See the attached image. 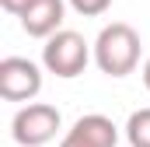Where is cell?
<instances>
[{"label":"cell","instance_id":"1","mask_svg":"<svg viewBox=\"0 0 150 147\" xmlns=\"http://www.w3.org/2000/svg\"><path fill=\"white\" fill-rule=\"evenodd\" d=\"M94 63L108 77H126L136 70L140 63V35L133 25L126 21H112L105 25L98 39H94Z\"/></svg>","mask_w":150,"mask_h":147},{"label":"cell","instance_id":"2","mask_svg":"<svg viewBox=\"0 0 150 147\" xmlns=\"http://www.w3.org/2000/svg\"><path fill=\"white\" fill-rule=\"evenodd\" d=\"M87 60H91V49H87L84 35L70 32V28L56 32L52 39H45V46H42V63H45V70L56 74V77H77V74H84Z\"/></svg>","mask_w":150,"mask_h":147},{"label":"cell","instance_id":"3","mask_svg":"<svg viewBox=\"0 0 150 147\" xmlns=\"http://www.w3.org/2000/svg\"><path fill=\"white\" fill-rule=\"evenodd\" d=\"M59 109L56 105H45V102H32L25 109H18L14 123H11V137L21 147H42L49 144L59 130Z\"/></svg>","mask_w":150,"mask_h":147},{"label":"cell","instance_id":"4","mask_svg":"<svg viewBox=\"0 0 150 147\" xmlns=\"http://www.w3.org/2000/svg\"><path fill=\"white\" fill-rule=\"evenodd\" d=\"M42 91V70L25 56L0 60V98L7 102H28Z\"/></svg>","mask_w":150,"mask_h":147},{"label":"cell","instance_id":"5","mask_svg":"<svg viewBox=\"0 0 150 147\" xmlns=\"http://www.w3.org/2000/svg\"><path fill=\"white\" fill-rule=\"evenodd\" d=\"M115 144H119V126L101 112L80 116L59 140V147H115Z\"/></svg>","mask_w":150,"mask_h":147},{"label":"cell","instance_id":"6","mask_svg":"<svg viewBox=\"0 0 150 147\" xmlns=\"http://www.w3.org/2000/svg\"><path fill=\"white\" fill-rule=\"evenodd\" d=\"M63 14H67V4L63 0H35L25 14H21V28L32 39H52L56 32H63Z\"/></svg>","mask_w":150,"mask_h":147},{"label":"cell","instance_id":"7","mask_svg":"<svg viewBox=\"0 0 150 147\" xmlns=\"http://www.w3.org/2000/svg\"><path fill=\"white\" fill-rule=\"evenodd\" d=\"M126 140H129V147H150V109H136L129 116Z\"/></svg>","mask_w":150,"mask_h":147},{"label":"cell","instance_id":"8","mask_svg":"<svg viewBox=\"0 0 150 147\" xmlns=\"http://www.w3.org/2000/svg\"><path fill=\"white\" fill-rule=\"evenodd\" d=\"M70 7L77 14H84V18H98V14H105L112 7V0H70Z\"/></svg>","mask_w":150,"mask_h":147},{"label":"cell","instance_id":"9","mask_svg":"<svg viewBox=\"0 0 150 147\" xmlns=\"http://www.w3.org/2000/svg\"><path fill=\"white\" fill-rule=\"evenodd\" d=\"M0 4H4V11H7V14H18V18H21L35 0H0Z\"/></svg>","mask_w":150,"mask_h":147},{"label":"cell","instance_id":"10","mask_svg":"<svg viewBox=\"0 0 150 147\" xmlns=\"http://www.w3.org/2000/svg\"><path fill=\"white\" fill-rule=\"evenodd\" d=\"M143 84H147V91H150V60L143 63Z\"/></svg>","mask_w":150,"mask_h":147}]
</instances>
